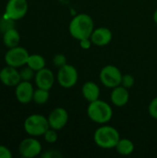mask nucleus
<instances>
[{
  "instance_id": "obj_1",
  "label": "nucleus",
  "mask_w": 157,
  "mask_h": 158,
  "mask_svg": "<svg viewBox=\"0 0 157 158\" xmlns=\"http://www.w3.org/2000/svg\"><path fill=\"white\" fill-rule=\"evenodd\" d=\"M93 30L94 22L93 18L85 13L74 16L68 25V31L70 35L78 41L90 38Z\"/></svg>"
},
{
  "instance_id": "obj_2",
  "label": "nucleus",
  "mask_w": 157,
  "mask_h": 158,
  "mask_svg": "<svg viewBox=\"0 0 157 158\" xmlns=\"http://www.w3.org/2000/svg\"><path fill=\"white\" fill-rule=\"evenodd\" d=\"M87 116L93 122L104 125L111 120L113 117V109L108 103L97 99L89 103Z\"/></svg>"
},
{
  "instance_id": "obj_3",
  "label": "nucleus",
  "mask_w": 157,
  "mask_h": 158,
  "mask_svg": "<svg viewBox=\"0 0 157 158\" xmlns=\"http://www.w3.org/2000/svg\"><path fill=\"white\" fill-rule=\"evenodd\" d=\"M120 140V135L118 131L108 125H102L99 127L93 134L94 143L103 149H112L115 148Z\"/></svg>"
},
{
  "instance_id": "obj_4",
  "label": "nucleus",
  "mask_w": 157,
  "mask_h": 158,
  "mask_svg": "<svg viewBox=\"0 0 157 158\" xmlns=\"http://www.w3.org/2000/svg\"><path fill=\"white\" fill-rule=\"evenodd\" d=\"M50 128L46 117L41 114H31L26 118L23 122L24 131L29 136L40 137Z\"/></svg>"
},
{
  "instance_id": "obj_5",
  "label": "nucleus",
  "mask_w": 157,
  "mask_h": 158,
  "mask_svg": "<svg viewBox=\"0 0 157 158\" xmlns=\"http://www.w3.org/2000/svg\"><path fill=\"white\" fill-rule=\"evenodd\" d=\"M29 56L30 54L26 48L18 45L12 48H7V51L4 56V60L7 66L19 69L27 64Z\"/></svg>"
},
{
  "instance_id": "obj_6",
  "label": "nucleus",
  "mask_w": 157,
  "mask_h": 158,
  "mask_svg": "<svg viewBox=\"0 0 157 158\" xmlns=\"http://www.w3.org/2000/svg\"><path fill=\"white\" fill-rule=\"evenodd\" d=\"M29 9L27 0H8L5 6L3 17L14 21L23 19Z\"/></svg>"
},
{
  "instance_id": "obj_7",
  "label": "nucleus",
  "mask_w": 157,
  "mask_h": 158,
  "mask_svg": "<svg viewBox=\"0 0 157 158\" xmlns=\"http://www.w3.org/2000/svg\"><path fill=\"white\" fill-rule=\"evenodd\" d=\"M56 81L57 83L65 89H70L74 87L79 80V73L77 69L69 64L58 69L56 73Z\"/></svg>"
},
{
  "instance_id": "obj_8",
  "label": "nucleus",
  "mask_w": 157,
  "mask_h": 158,
  "mask_svg": "<svg viewBox=\"0 0 157 158\" xmlns=\"http://www.w3.org/2000/svg\"><path fill=\"white\" fill-rule=\"evenodd\" d=\"M122 76L123 74L118 67L114 65H106L101 69L99 79L105 87L113 89L118 85H121Z\"/></svg>"
},
{
  "instance_id": "obj_9",
  "label": "nucleus",
  "mask_w": 157,
  "mask_h": 158,
  "mask_svg": "<svg viewBox=\"0 0 157 158\" xmlns=\"http://www.w3.org/2000/svg\"><path fill=\"white\" fill-rule=\"evenodd\" d=\"M19 154L24 158H34L41 156L43 146L37 137L30 136L23 139L18 148Z\"/></svg>"
},
{
  "instance_id": "obj_10",
  "label": "nucleus",
  "mask_w": 157,
  "mask_h": 158,
  "mask_svg": "<svg viewBox=\"0 0 157 158\" xmlns=\"http://www.w3.org/2000/svg\"><path fill=\"white\" fill-rule=\"evenodd\" d=\"M47 119L50 128L56 131H60L68 124V113L64 107H56L50 112Z\"/></svg>"
},
{
  "instance_id": "obj_11",
  "label": "nucleus",
  "mask_w": 157,
  "mask_h": 158,
  "mask_svg": "<svg viewBox=\"0 0 157 158\" xmlns=\"http://www.w3.org/2000/svg\"><path fill=\"white\" fill-rule=\"evenodd\" d=\"M34 87L31 81H21L15 87V96L19 103L22 105H27L32 101Z\"/></svg>"
},
{
  "instance_id": "obj_12",
  "label": "nucleus",
  "mask_w": 157,
  "mask_h": 158,
  "mask_svg": "<svg viewBox=\"0 0 157 158\" xmlns=\"http://www.w3.org/2000/svg\"><path fill=\"white\" fill-rule=\"evenodd\" d=\"M56 79V78L51 69L47 68H43L35 73L34 83L37 88L50 91L55 84Z\"/></svg>"
},
{
  "instance_id": "obj_13",
  "label": "nucleus",
  "mask_w": 157,
  "mask_h": 158,
  "mask_svg": "<svg viewBox=\"0 0 157 158\" xmlns=\"http://www.w3.org/2000/svg\"><path fill=\"white\" fill-rule=\"evenodd\" d=\"M0 81L6 87H16L21 81L19 70L6 65L0 69Z\"/></svg>"
},
{
  "instance_id": "obj_14",
  "label": "nucleus",
  "mask_w": 157,
  "mask_h": 158,
  "mask_svg": "<svg viewBox=\"0 0 157 158\" xmlns=\"http://www.w3.org/2000/svg\"><path fill=\"white\" fill-rule=\"evenodd\" d=\"M113 38L112 31L105 27H99L94 29L90 39L93 44L96 46H105L107 45Z\"/></svg>"
},
{
  "instance_id": "obj_15",
  "label": "nucleus",
  "mask_w": 157,
  "mask_h": 158,
  "mask_svg": "<svg viewBox=\"0 0 157 158\" xmlns=\"http://www.w3.org/2000/svg\"><path fill=\"white\" fill-rule=\"evenodd\" d=\"M126 87L122 85H118L112 89L110 94V100L115 106L122 107L129 103L130 100V93Z\"/></svg>"
},
{
  "instance_id": "obj_16",
  "label": "nucleus",
  "mask_w": 157,
  "mask_h": 158,
  "mask_svg": "<svg viewBox=\"0 0 157 158\" xmlns=\"http://www.w3.org/2000/svg\"><path fill=\"white\" fill-rule=\"evenodd\" d=\"M82 96L89 103L93 102L100 97V88L94 81H86L81 87Z\"/></svg>"
},
{
  "instance_id": "obj_17",
  "label": "nucleus",
  "mask_w": 157,
  "mask_h": 158,
  "mask_svg": "<svg viewBox=\"0 0 157 158\" xmlns=\"http://www.w3.org/2000/svg\"><path fill=\"white\" fill-rule=\"evenodd\" d=\"M3 44L7 48H12L15 46L19 45L20 43V34L18 31V30L13 27L11 29H8L5 32H3Z\"/></svg>"
},
{
  "instance_id": "obj_18",
  "label": "nucleus",
  "mask_w": 157,
  "mask_h": 158,
  "mask_svg": "<svg viewBox=\"0 0 157 158\" xmlns=\"http://www.w3.org/2000/svg\"><path fill=\"white\" fill-rule=\"evenodd\" d=\"M115 148L119 155L124 156H130L134 152V149H135L134 143H132V141H130V139H126V138H123V139L120 138V140L118 141Z\"/></svg>"
},
{
  "instance_id": "obj_19",
  "label": "nucleus",
  "mask_w": 157,
  "mask_h": 158,
  "mask_svg": "<svg viewBox=\"0 0 157 158\" xmlns=\"http://www.w3.org/2000/svg\"><path fill=\"white\" fill-rule=\"evenodd\" d=\"M28 67H30L31 69H32L35 72L41 70L42 69L45 68L46 62L44 57L42 55L39 54H31L29 56V58L27 60V64Z\"/></svg>"
},
{
  "instance_id": "obj_20",
  "label": "nucleus",
  "mask_w": 157,
  "mask_h": 158,
  "mask_svg": "<svg viewBox=\"0 0 157 158\" xmlns=\"http://www.w3.org/2000/svg\"><path fill=\"white\" fill-rule=\"evenodd\" d=\"M50 97V94L48 90H44V89H41V88H37L34 90L33 93V97H32V101L36 104V105H44L48 102Z\"/></svg>"
},
{
  "instance_id": "obj_21",
  "label": "nucleus",
  "mask_w": 157,
  "mask_h": 158,
  "mask_svg": "<svg viewBox=\"0 0 157 158\" xmlns=\"http://www.w3.org/2000/svg\"><path fill=\"white\" fill-rule=\"evenodd\" d=\"M35 73H36V72H35L32 69H31L30 67H28L27 65L23 66V67L20 68V69H19V74H20L21 81H31V80H34Z\"/></svg>"
},
{
  "instance_id": "obj_22",
  "label": "nucleus",
  "mask_w": 157,
  "mask_h": 158,
  "mask_svg": "<svg viewBox=\"0 0 157 158\" xmlns=\"http://www.w3.org/2000/svg\"><path fill=\"white\" fill-rule=\"evenodd\" d=\"M44 141L47 143H55L57 139H58V135H57V131L52 129V128H49L45 132L44 134L43 135Z\"/></svg>"
},
{
  "instance_id": "obj_23",
  "label": "nucleus",
  "mask_w": 157,
  "mask_h": 158,
  "mask_svg": "<svg viewBox=\"0 0 157 158\" xmlns=\"http://www.w3.org/2000/svg\"><path fill=\"white\" fill-rule=\"evenodd\" d=\"M53 64L56 67V68H61L63 66H65L67 63V57L65 55L63 54H56L53 57Z\"/></svg>"
},
{
  "instance_id": "obj_24",
  "label": "nucleus",
  "mask_w": 157,
  "mask_h": 158,
  "mask_svg": "<svg viewBox=\"0 0 157 158\" xmlns=\"http://www.w3.org/2000/svg\"><path fill=\"white\" fill-rule=\"evenodd\" d=\"M14 20L6 19L2 16V18L0 19V31L2 32H5L6 31H7L8 29H11L14 27Z\"/></svg>"
},
{
  "instance_id": "obj_25",
  "label": "nucleus",
  "mask_w": 157,
  "mask_h": 158,
  "mask_svg": "<svg viewBox=\"0 0 157 158\" xmlns=\"http://www.w3.org/2000/svg\"><path fill=\"white\" fill-rule=\"evenodd\" d=\"M135 80L133 78V76L131 74H124L122 76V80H121V85L126 87L127 89L131 88L134 85Z\"/></svg>"
},
{
  "instance_id": "obj_26",
  "label": "nucleus",
  "mask_w": 157,
  "mask_h": 158,
  "mask_svg": "<svg viewBox=\"0 0 157 158\" xmlns=\"http://www.w3.org/2000/svg\"><path fill=\"white\" fill-rule=\"evenodd\" d=\"M148 112L153 118L157 119V96L150 102L148 106Z\"/></svg>"
},
{
  "instance_id": "obj_27",
  "label": "nucleus",
  "mask_w": 157,
  "mask_h": 158,
  "mask_svg": "<svg viewBox=\"0 0 157 158\" xmlns=\"http://www.w3.org/2000/svg\"><path fill=\"white\" fill-rule=\"evenodd\" d=\"M41 156L43 158H59L61 157V154L56 150H48L43 154H41Z\"/></svg>"
},
{
  "instance_id": "obj_28",
  "label": "nucleus",
  "mask_w": 157,
  "mask_h": 158,
  "mask_svg": "<svg viewBox=\"0 0 157 158\" xmlns=\"http://www.w3.org/2000/svg\"><path fill=\"white\" fill-rule=\"evenodd\" d=\"M11 151L5 145H0V158H11Z\"/></svg>"
},
{
  "instance_id": "obj_29",
  "label": "nucleus",
  "mask_w": 157,
  "mask_h": 158,
  "mask_svg": "<svg viewBox=\"0 0 157 158\" xmlns=\"http://www.w3.org/2000/svg\"><path fill=\"white\" fill-rule=\"evenodd\" d=\"M79 42H80V46H81V49H83V50H88V49H90L91 46H92V44H93V43H92V41H91L90 38L82 39V40H81V41H79Z\"/></svg>"
},
{
  "instance_id": "obj_30",
  "label": "nucleus",
  "mask_w": 157,
  "mask_h": 158,
  "mask_svg": "<svg viewBox=\"0 0 157 158\" xmlns=\"http://www.w3.org/2000/svg\"><path fill=\"white\" fill-rule=\"evenodd\" d=\"M153 19H154V21L155 22V24H156V25H157V8H156V10L155 11V13H154Z\"/></svg>"
}]
</instances>
